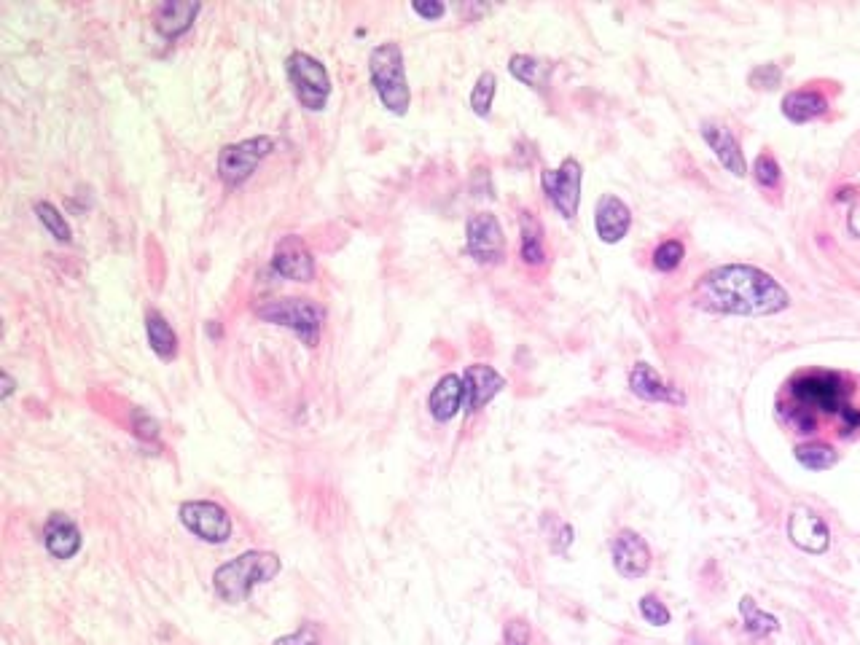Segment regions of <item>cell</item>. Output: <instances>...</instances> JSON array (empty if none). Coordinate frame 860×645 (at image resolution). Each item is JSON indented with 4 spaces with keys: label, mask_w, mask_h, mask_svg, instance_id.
I'll return each instance as SVG.
<instances>
[{
    "label": "cell",
    "mask_w": 860,
    "mask_h": 645,
    "mask_svg": "<svg viewBox=\"0 0 860 645\" xmlns=\"http://www.w3.org/2000/svg\"><path fill=\"white\" fill-rule=\"evenodd\" d=\"M199 9H202L199 3L170 0V3H164V6H159V11H156V30H159L167 41H172V38H178V35H183L194 25Z\"/></svg>",
    "instance_id": "ffe728a7"
},
{
    "label": "cell",
    "mask_w": 860,
    "mask_h": 645,
    "mask_svg": "<svg viewBox=\"0 0 860 645\" xmlns=\"http://www.w3.org/2000/svg\"><path fill=\"white\" fill-rule=\"evenodd\" d=\"M508 70L516 81H522L525 86L535 89V92H543L549 86L551 78V65L546 60H538V57H530V54H514L508 60Z\"/></svg>",
    "instance_id": "7402d4cb"
},
{
    "label": "cell",
    "mask_w": 860,
    "mask_h": 645,
    "mask_svg": "<svg viewBox=\"0 0 860 645\" xmlns=\"http://www.w3.org/2000/svg\"><path fill=\"white\" fill-rule=\"evenodd\" d=\"M0 379H3V401H6V398H9L11 393H14V387H17V382L11 379L9 371H3V374H0Z\"/></svg>",
    "instance_id": "8d00e7d4"
},
{
    "label": "cell",
    "mask_w": 860,
    "mask_h": 645,
    "mask_svg": "<svg viewBox=\"0 0 860 645\" xmlns=\"http://www.w3.org/2000/svg\"><path fill=\"white\" fill-rule=\"evenodd\" d=\"M640 616H643L648 624H654V627H667L672 619L670 608H667L656 594H643V597H640Z\"/></svg>",
    "instance_id": "f546056e"
},
{
    "label": "cell",
    "mask_w": 860,
    "mask_h": 645,
    "mask_svg": "<svg viewBox=\"0 0 860 645\" xmlns=\"http://www.w3.org/2000/svg\"><path fill=\"white\" fill-rule=\"evenodd\" d=\"M581 183H584V167L573 156H568L557 170H543L541 186L546 191V199L565 221H573L578 215Z\"/></svg>",
    "instance_id": "ba28073f"
},
{
    "label": "cell",
    "mask_w": 860,
    "mask_h": 645,
    "mask_svg": "<svg viewBox=\"0 0 860 645\" xmlns=\"http://www.w3.org/2000/svg\"><path fill=\"white\" fill-rule=\"evenodd\" d=\"M847 226H850V232L855 234V237H860V205L850 213V218H847Z\"/></svg>",
    "instance_id": "d590c367"
},
{
    "label": "cell",
    "mask_w": 860,
    "mask_h": 645,
    "mask_svg": "<svg viewBox=\"0 0 860 645\" xmlns=\"http://www.w3.org/2000/svg\"><path fill=\"white\" fill-rule=\"evenodd\" d=\"M828 111V100L815 89H796L783 97L785 119L793 124H807V121L820 119Z\"/></svg>",
    "instance_id": "44dd1931"
},
{
    "label": "cell",
    "mask_w": 860,
    "mask_h": 645,
    "mask_svg": "<svg viewBox=\"0 0 860 645\" xmlns=\"http://www.w3.org/2000/svg\"><path fill=\"white\" fill-rule=\"evenodd\" d=\"M272 645H323V643H320V637H318V632H315V629L304 627V629H299V632H291V635L277 637Z\"/></svg>",
    "instance_id": "836d02e7"
},
{
    "label": "cell",
    "mask_w": 860,
    "mask_h": 645,
    "mask_svg": "<svg viewBox=\"0 0 860 645\" xmlns=\"http://www.w3.org/2000/svg\"><path fill=\"white\" fill-rule=\"evenodd\" d=\"M780 412L785 414L788 425L804 436H815L828 422H834L839 436L860 430V406L852 398L850 377L839 371H799L785 385Z\"/></svg>",
    "instance_id": "6da1fadb"
},
{
    "label": "cell",
    "mask_w": 860,
    "mask_h": 645,
    "mask_svg": "<svg viewBox=\"0 0 860 645\" xmlns=\"http://www.w3.org/2000/svg\"><path fill=\"white\" fill-rule=\"evenodd\" d=\"M495 92H498V78L492 70H484L482 76L476 78L471 92V108L476 116H490L492 103H495Z\"/></svg>",
    "instance_id": "4316f807"
},
{
    "label": "cell",
    "mask_w": 860,
    "mask_h": 645,
    "mask_svg": "<svg viewBox=\"0 0 860 645\" xmlns=\"http://www.w3.org/2000/svg\"><path fill=\"white\" fill-rule=\"evenodd\" d=\"M283 570V562L275 551H245L229 559L213 573V589L229 605H240L250 592L261 584H269Z\"/></svg>",
    "instance_id": "3957f363"
},
{
    "label": "cell",
    "mask_w": 860,
    "mask_h": 645,
    "mask_svg": "<svg viewBox=\"0 0 860 645\" xmlns=\"http://www.w3.org/2000/svg\"><path fill=\"white\" fill-rule=\"evenodd\" d=\"M181 522L199 541L221 546L232 538V516L221 503L213 500H186L181 503Z\"/></svg>",
    "instance_id": "9c48e42d"
},
{
    "label": "cell",
    "mask_w": 860,
    "mask_h": 645,
    "mask_svg": "<svg viewBox=\"0 0 860 645\" xmlns=\"http://www.w3.org/2000/svg\"><path fill=\"white\" fill-rule=\"evenodd\" d=\"M275 151V140L267 138V135H258V138L240 140V143H229V146L221 148L218 154V175L226 186H242L248 181L250 175L256 172V167L269 154Z\"/></svg>",
    "instance_id": "52a82bcc"
},
{
    "label": "cell",
    "mask_w": 860,
    "mask_h": 645,
    "mask_svg": "<svg viewBox=\"0 0 860 645\" xmlns=\"http://www.w3.org/2000/svg\"><path fill=\"white\" fill-rule=\"evenodd\" d=\"M465 250L482 267H498L506 258V234L492 213H476L465 226Z\"/></svg>",
    "instance_id": "30bf717a"
},
{
    "label": "cell",
    "mask_w": 860,
    "mask_h": 645,
    "mask_svg": "<svg viewBox=\"0 0 860 645\" xmlns=\"http://www.w3.org/2000/svg\"><path fill=\"white\" fill-rule=\"evenodd\" d=\"M285 76L291 81L296 100L307 111L318 113L326 108L328 97H331V76L323 62L307 52H293L285 60Z\"/></svg>",
    "instance_id": "8992f818"
},
{
    "label": "cell",
    "mask_w": 860,
    "mask_h": 645,
    "mask_svg": "<svg viewBox=\"0 0 860 645\" xmlns=\"http://www.w3.org/2000/svg\"><path fill=\"white\" fill-rule=\"evenodd\" d=\"M463 401H465L463 377H457V374H444V377L436 382V387L430 390L428 409L436 422H449V420H455L457 412L463 409Z\"/></svg>",
    "instance_id": "d6986e66"
},
{
    "label": "cell",
    "mask_w": 860,
    "mask_h": 645,
    "mask_svg": "<svg viewBox=\"0 0 860 645\" xmlns=\"http://www.w3.org/2000/svg\"><path fill=\"white\" fill-rule=\"evenodd\" d=\"M519 229H522V261L530 267H541L546 261V248H543V226L530 210L522 213L519 218Z\"/></svg>",
    "instance_id": "cb8c5ba5"
},
{
    "label": "cell",
    "mask_w": 860,
    "mask_h": 645,
    "mask_svg": "<svg viewBox=\"0 0 860 645\" xmlns=\"http://www.w3.org/2000/svg\"><path fill=\"white\" fill-rule=\"evenodd\" d=\"M748 81L753 89H777L780 81H783V70L777 68L774 62H766V65H758V68L750 73Z\"/></svg>",
    "instance_id": "1f68e13d"
},
{
    "label": "cell",
    "mask_w": 860,
    "mask_h": 645,
    "mask_svg": "<svg viewBox=\"0 0 860 645\" xmlns=\"http://www.w3.org/2000/svg\"><path fill=\"white\" fill-rule=\"evenodd\" d=\"M81 543H84L81 530H78V525L70 516H49V522L43 527V546L54 559H73L81 551Z\"/></svg>",
    "instance_id": "ac0fdd59"
},
{
    "label": "cell",
    "mask_w": 860,
    "mask_h": 645,
    "mask_svg": "<svg viewBox=\"0 0 860 645\" xmlns=\"http://www.w3.org/2000/svg\"><path fill=\"white\" fill-rule=\"evenodd\" d=\"M740 616L745 629H748L753 637H769L774 635V632H780V621L774 619L772 613L761 611L750 594H745L740 600Z\"/></svg>",
    "instance_id": "d4e9b609"
},
{
    "label": "cell",
    "mask_w": 860,
    "mask_h": 645,
    "mask_svg": "<svg viewBox=\"0 0 860 645\" xmlns=\"http://www.w3.org/2000/svg\"><path fill=\"white\" fill-rule=\"evenodd\" d=\"M702 129V138L710 148H713L715 159L726 167V170L734 175V178H745L748 175V162H745V154H742L740 140L731 135V129L726 124H718V121H702L699 124Z\"/></svg>",
    "instance_id": "9a60e30c"
},
{
    "label": "cell",
    "mask_w": 860,
    "mask_h": 645,
    "mask_svg": "<svg viewBox=\"0 0 860 645\" xmlns=\"http://www.w3.org/2000/svg\"><path fill=\"white\" fill-rule=\"evenodd\" d=\"M753 175H756V181L761 183L764 189H777V186H780V178H783L780 164L774 162L772 154L758 156L756 167H753Z\"/></svg>",
    "instance_id": "4dcf8cb0"
},
{
    "label": "cell",
    "mask_w": 860,
    "mask_h": 645,
    "mask_svg": "<svg viewBox=\"0 0 860 645\" xmlns=\"http://www.w3.org/2000/svg\"><path fill=\"white\" fill-rule=\"evenodd\" d=\"M683 256H686L683 242L667 240L654 250V267L659 269V272H675V269L683 264Z\"/></svg>",
    "instance_id": "f1b7e54d"
},
{
    "label": "cell",
    "mask_w": 860,
    "mask_h": 645,
    "mask_svg": "<svg viewBox=\"0 0 860 645\" xmlns=\"http://www.w3.org/2000/svg\"><path fill=\"white\" fill-rule=\"evenodd\" d=\"M146 334H148L151 350H154L162 361H172V358L178 355V334L172 331V326L167 323V318H164L162 312H156V310L148 312Z\"/></svg>",
    "instance_id": "603a6c76"
},
{
    "label": "cell",
    "mask_w": 860,
    "mask_h": 645,
    "mask_svg": "<svg viewBox=\"0 0 860 645\" xmlns=\"http://www.w3.org/2000/svg\"><path fill=\"white\" fill-rule=\"evenodd\" d=\"M256 315L272 323V326L288 328L307 347H318L320 331H323V323H326V310L320 307L318 301L296 299V296L267 301V304L256 307Z\"/></svg>",
    "instance_id": "5b68a950"
},
{
    "label": "cell",
    "mask_w": 860,
    "mask_h": 645,
    "mask_svg": "<svg viewBox=\"0 0 860 645\" xmlns=\"http://www.w3.org/2000/svg\"><path fill=\"white\" fill-rule=\"evenodd\" d=\"M503 387H506V379H503V374L492 369V366H487V363H473V366H468L463 374L465 412H482L484 406L490 404Z\"/></svg>",
    "instance_id": "4fadbf2b"
},
{
    "label": "cell",
    "mask_w": 860,
    "mask_h": 645,
    "mask_svg": "<svg viewBox=\"0 0 860 645\" xmlns=\"http://www.w3.org/2000/svg\"><path fill=\"white\" fill-rule=\"evenodd\" d=\"M35 215L43 224V229L52 234L57 242H70L73 240V232H70V224L65 221V215L52 205V202H38L35 205Z\"/></svg>",
    "instance_id": "83f0119b"
},
{
    "label": "cell",
    "mask_w": 860,
    "mask_h": 645,
    "mask_svg": "<svg viewBox=\"0 0 860 645\" xmlns=\"http://www.w3.org/2000/svg\"><path fill=\"white\" fill-rule=\"evenodd\" d=\"M694 301L705 312L764 318L788 310L791 296L764 269L750 264H723L699 277Z\"/></svg>",
    "instance_id": "7a4b0ae2"
},
{
    "label": "cell",
    "mask_w": 860,
    "mask_h": 645,
    "mask_svg": "<svg viewBox=\"0 0 860 645\" xmlns=\"http://www.w3.org/2000/svg\"><path fill=\"white\" fill-rule=\"evenodd\" d=\"M369 78L379 103L385 105L387 111L396 113V116H404L409 111L412 92H409V81H406L404 52L396 41L379 43L377 49H371Z\"/></svg>",
    "instance_id": "277c9868"
},
{
    "label": "cell",
    "mask_w": 860,
    "mask_h": 645,
    "mask_svg": "<svg viewBox=\"0 0 860 645\" xmlns=\"http://www.w3.org/2000/svg\"><path fill=\"white\" fill-rule=\"evenodd\" d=\"M796 460L809 471H828L839 463V452L823 441H807V444L796 447Z\"/></svg>",
    "instance_id": "484cf974"
},
{
    "label": "cell",
    "mask_w": 860,
    "mask_h": 645,
    "mask_svg": "<svg viewBox=\"0 0 860 645\" xmlns=\"http://www.w3.org/2000/svg\"><path fill=\"white\" fill-rule=\"evenodd\" d=\"M272 269L285 280H293V283H310L315 277V258H312L310 248L299 237L291 234L275 248Z\"/></svg>",
    "instance_id": "5bb4252c"
},
{
    "label": "cell",
    "mask_w": 860,
    "mask_h": 645,
    "mask_svg": "<svg viewBox=\"0 0 860 645\" xmlns=\"http://www.w3.org/2000/svg\"><path fill=\"white\" fill-rule=\"evenodd\" d=\"M503 645H530V624L525 619H511L503 629Z\"/></svg>",
    "instance_id": "d6a6232c"
},
{
    "label": "cell",
    "mask_w": 860,
    "mask_h": 645,
    "mask_svg": "<svg viewBox=\"0 0 860 645\" xmlns=\"http://www.w3.org/2000/svg\"><path fill=\"white\" fill-rule=\"evenodd\" d=\"M632 226V210L616 194H602L594 210V229L605 245H616L627 237Z\"/></svg>",
    "instance_id": "2e32d148"
},
{
    "label": "cell",
    "mask_w": 860,
    "mask_h": 645,
    "mask_svg": "<svg viewBox=\"0 0 860 645\" xmlns=\"http://www.w3.org/2000/svg\"><path fill=\"white\" fill-rule=\"evenodd\" d=\"M414 14H420L422 19H430V22H436V19L444 17V11H447V6L444 3H436V0H414L412 3Z\"/></svg>",
    "instance_id": "e575fe53"
},
{
    "label": "cell",
    "mask_w": 860,
    "mask_h": 645,
    "mask_svg": "<svg viewBox=\"0 0 860 645\" xmlns=\"http://www.w3.org/2000/svg\"><path fill=\"white\" fill-rule=\"evenodd\" d=\"M788 538L807 554H823L831 546V530L823 516L809 506H796L788 516Z\"/></svg>",
    "instance_id": "8fae6325"
},
{
    "label": "cell",
    "mask_w": 860,
    "mask_h": 645,
    "mask_svg": "<svg viewBox=\"0 0 860 645\" xmlns=\"http://www.w3.org/2000/svg\"><path fill=\"white\" fill-rule=\"evenodd\" d=\"M629 387H632V393H635L637 398L651 401V404H686V396L680 393L678 387L667 385V382L656 374L654 366H648V363H635V366H632V371H629Z\"/></svg>",
    "instance_id": "e0dca14e"
},
{
    "label": "cell",
    "mask_w": 860,
    "mask_h": 645,
    "mask_svg": "<svg viewBox=\"0 0 860 645\" xmlns=\"http://www.w3.org/2000/svg\"><path fill=\"white\" fill-rule=\"evenodd\" d=\"M613 568L619 570V576L624 578H643L651 570V549L640 533L635 530H621L613 538L611 546Z\"/></svg>",
    "instance_id": "7c38bea8"
}]
</instances>
